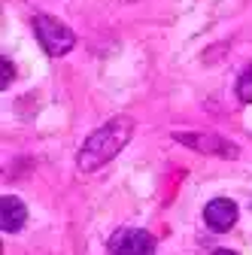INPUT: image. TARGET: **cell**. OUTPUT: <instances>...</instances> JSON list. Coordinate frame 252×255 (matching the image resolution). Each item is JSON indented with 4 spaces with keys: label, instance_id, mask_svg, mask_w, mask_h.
I'll use <instances>...</instances> for the list:
<instances>
[{
    "label": "cell",
    "instance_id": "6da1fadb",
    "mask_svg": "<svg viewBox=\"0 0 252 255\" xmlns=\"http://www.w3.org/2000/svg\"><path fill=\"white\" fill-rule=\"evenodd\" d=\"M131 137V119H113L104 128H98L82 146L79 152V167L82 170H98L101 164H107L110 158H116L122 152V146Z\"/></svg>",
    "mask_w": 252,
    "mask_h": 255
},
{
    "label": "cell",
    "instance_id": "7a4b0ae2",
    "mask_svg": "<svg viewBox=\"0 0 252 255\" xmlns=\"http://www.w3.org/2000/svg\"><path fill=\"white\" fill-rule=\"evenodd\" d=\"M34 30H37L40 46H43L52 58L67 55V52L73 49V43H76L73 30H70L67 24H61L58 18H52V15H37V18H34Z\"/></svg>",
    "mask_w": 252,
    "mask_h": 255
},
{
    "label": "cell",
    "instance_id": "3957f363",
    "mask_svg": "<svg viewBox=\"0 0 252 255\" xmlns=\"http://www.w3.org/2000/svg\"><path fill=\"white\" fill-rule=\"evenodd\" d=\"M152 252H155V240L149 231L128 228L113 237V255H152Z\"/></svg>",
    "mask_w": 252,
    "mask_h": 255
},
{
    "label": "cell",
    "instance_id": "277c9868",
    "mask_svg": "<svg viewBox=\"0 0 252 255\" xmlns=\"http://www.w3.org/2000/svg\"><path fill=\"white\" fill-rule=\"evenodd\" d=\"M204 219H207V225L213 231H228V228H234V222H237V204L228 201V198H216V201L207 204Z\"/></svg>",
    "mask_w": 252,
    "mask_h": 255
},
{
    "label": "cell",
    "instance_id": "5b68a950",
    "mask_svg": "<svg viewBox=\"0 0 252 255\" xmlns=\"http://www.w3.org/2000/svg\"><path fill=\"white\" fill-rule=\"evenodd\" d=\"M27 222V207L18 201V198H3V204H0V228L3 231H18L21 225Z\"/></svg>",
    "mask_w": 252,
    "mask_h": 255
},
{
    "label": "cell",
    "instance_id": "8992f818",
    "mask_svg": "<svg viewBox=\"0 0 252 255\" xmlns=\"http://www.w3.org/2000/svg\"><path fill=\"white\" fill-rule=\"evenodd\" d=\"M237 98L243 104H252V67H246L237 79Z\"/></svg>",
    "mask_w": 252,
    "mask_h": 255
},
{
    "label": "cell",
    "instance_id": "52a82bcc",
    "mask_svg": "<svg viewBox=\"0 0 252 255\" xmlns=\"http://www.w3.org/2000/svg\"><path fill=\"white\" fill-rule=\"evenodd\" d=\"M9 82H12V61H9V58H3V76H0V85L6 88Z\"/></svg>",
    "mask_w": 252,
    "mask_h": 255
},
{
    "label": "cell",
    "instance_id": "ba28073f",
    "mask_svg": "<svg viewBox=\"0 0 252 255\" xmlns=\"http://www.w3.org/2000/svg\"><path fill=\"white\" fill-rule=\"evenodd\" d=\"M213 255H237V252H231V249H216Z\"/></svg>",
    "mask_w": 252,
    "mask_h": 255
}]
</instances>
